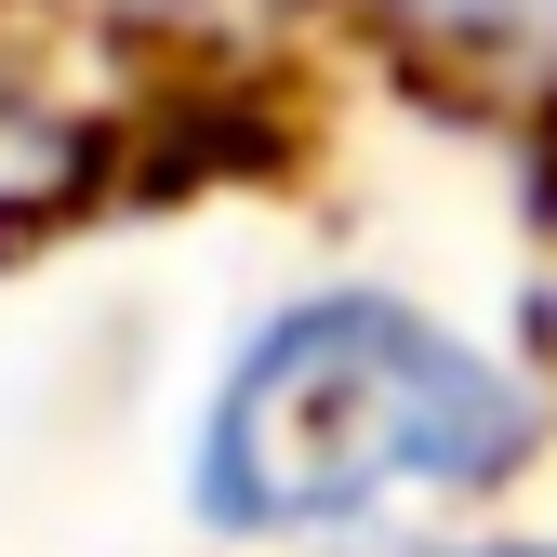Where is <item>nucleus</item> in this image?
Here are the masks:
<instances>
[{"label":"nucleus","mask_w":557,"mask_h":557,"mask_svg":"<svg viewBox=\"0 0 557 557\" xmlns=\"http://www.w3.org/2000/svg\"><path fill=\"white\" fill-rule=\"evenodd\" d=\"M531 451V385L465 332L385 293H319L239 345L199 425V518L213 531H345L425 478H505Z\"/></svg>","instance_id":"nucleus-1"},{"label":"nucleus","mask_w":557,"mask_h":557,"mask_svg":"<svg viewBox=\"0 0 557 557\" xmlns=\"http://www.w3.org/2000/svg\"><path fill=\"white\" fill-rule=\"evenodd\" d=\"M372 14L478 66H557V0H372Z\"/></svg>","instance_id":"nucleus-2"},{"label":"nucleus","mask_w":557,"mask_h":557,"mask_svg":"<svg viewBox=\"0 0 557 557\" xmlns=\"http://www.w3.org/2000/svg\"><path fill=\"white\" fill-rule=\"evenodd\" d=\"M492 557H557V544H492Z\"/></svg>","instance_id":"nucleus-3"}]
</instances>
